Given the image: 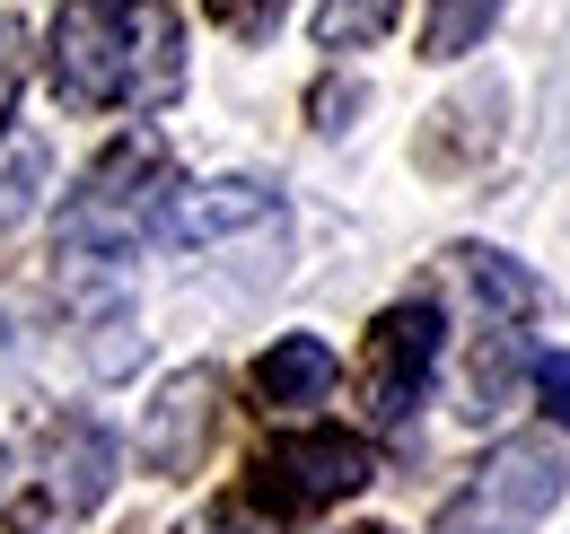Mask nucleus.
Segmentation results:
<instances>
[{
    "instance_id": "17",
    "label": "nucleus",
    "mask_w": 570,
    "mask_h": 534,
    "mask_svg": "<svg viewBox=\"0 0 570 534\" xmlns=\"http://www.w3.org/2000/svg\"><path fill=\"white\" fill-rule=\"evenodd\" d=\"M352 534H386V526H352Z\"/></svg>"
},
{
    "instance_id": "3",
    "label": "nucleus",
    "mask_w": 570,
    "mask_h": 534,
    "mask_svg": "<svg viewBox=\"0 0 570 534\" xmlns=\"http://www.w3.org/2000/svg\"><path fill=\"white\" fill-rule=\"evenodd\" d=\"M115 429L97 421V412H53L36 438H27V456L18 473L0 482V508L18 517V526H71L88 508H106V491H115Z\"/></svg>"
},
{
    "instance_id": "8",
    "label": "nucleus",
    "mask_w": 570,
    "mask_h": 534,
    "mask_svg": "<svg viewBox=\"0 0 570 534\" xmlns=\"http://www.w3.org/2000/svg\"><path fill=\"white\" fill-rule=\"evenodd\" d=\"M212 429H219V368H185L167 395L149 403L141 465L149 473H194V465H203V447H212Z\"/></svg>"
},
{
    "instance_id": "5",
    "label": "nucleus",
    "mask_w": 570,
    "mask_h": 534,
    "mask_svg": "<svg viewBox=\"0 0 570 534\" xmlns=\"http://www.w3.org/2000/svg\"><path fill=\"white\" fill-rule=\"evenodd\" d=\"M368 473H377L368 438H352V429H298V438H273V447H264L255 491H264L282 517H307V508H334V500L368 491Z\"/></svg>"
},
{
    "instance_id": "14",
    "label": "nucleus",
    "mask_w": 570,
    "mask_h": 534,
    "mask_svg": "<svg viewBox=\"0 0 570 534\" xmlns=\"http://www.w3.org/2000/svg\"><path fill=\"white\" fill-rule=\"evenodd\" d=\"M282 9L289 0H212V18L228 27V36H246V44H264V36L282 27Z\"/></svg>"
},
{
    "instance_id": "13",
    "label": "nucleus",
    "mask_w": 570,
    "mask_h": 534,
    "mask_svg": "<svg viewBox=\"0 0 570 534\" xmlns=\"http://www.w3.org/2000/svg\"><path fill=\"white\" fill-rule=\"evenodd\" d=\"M185 534H289V517L264 500V491H255V482H246V491H228L219 508H203Z\"/></svg>"
},
{
    "instance_id": "9",
    "label": "nucleus",
    "mask_w": 570,
    "mask_h": 534,
    "mask_svg": "<svg viewBox=\"0 0 570 534\" xmlns=\"http://www.w3.org/2000/svg\"><path fill=\"white\" fill-rule=\"evenodd\" d=\"M334 377H343V359L325 350L316 334H282L264 359H255V395L273 403V412H298V403H325L334 395Z\"/></svg>"
},
{
    "instance_id": "4",
    "label": "nucleus",
    "mask_w": 570,
    "mask_h": 534,
    "mask_svg": "<svg viewBox=\"0 0 570 534\" xmlns=\"http://www.w3.org/2000/svg\"><path fill=\"white\" fill-rule=\"evenodd\" d=\"M570 491V456L553 438H500L474 482L439 508V534H535Z\"/></svg>"
},
{
    "instance_id": "2",
    "label": "nucleus",
    "mask_w": 570,
    "mask_h": 534,
    "mask_svg": "<svg viewBox=\"0 0 570 534\" xmlns=\"http://www.w3.org/2000/svg\"><path fill=\"white\" fill-rule=\"evenodd\" d=\"M176 194V149L132 123L124 140L97 149V167L79 176V194L53 210V255L62 264H124L141 237H158V210Z\"/></svg>"
},
{
    "instance_id": "7",
    "label": "nucleus",
    "mask_w": 570,
    "mask_h": 534,
    "mask_svg": "<svg viewBox=\"0 0 570 534\" xmlns=\"http://www.w3.org/2000/svg\"><path fill=\"white\" fill-rule=\"evenodd\" d=\"M282 219V194L255 185V176H219V185H176L167 210H158V237L167 246H219V237H246V228H273Z\"/></svg>"
},
{
    "instance_id": "12",
    "label": "nucleus",
    "mask_w": 570,
    "mask_h": 534,
    "mask_svg": "<svg viewBox=\"0 0 570 534\" xmlns=\"http://www.w3.org/2000/svg\"><path fill=\"white\" fill-rule=\"evenodd\" d=\"M509 0H430V27H422V53L430 62H456V53H474L483 36H492V18Z\"/></svg>"
},
{
    "instance_id": "10",
    "label": "nucleus",
    "mask_w": 570,
    "mask_h": 534,
    "mask_svg": "<svg viewBox=\"0 0 570 534\" xmlns=\"http://www.w3.org/2000/svg\"><path fill=\"white\" fill-rule=\"evenodd\" d=\"M456 264H465L474 298L492 307L500 325H527V316H544V307H553V289L518 264V255H500V246H456Z\"/></svg>"
},
{
    "instance_id": "6",
    "label": "nucleus",
    "mask_w": 570,
    "mask_h": 534,
    "mask_svg": "<svg viewBox=\"0 0 570 534\" xmlns=\"http://www.w3.org/2000/svg\"><path fill=\"white\" fill-rule=\"evenodd\" d=\"M439 342H448V325H439L430 298H404V307L377 316V334H368V412H377V421H413V412H422Z\"/></svg>"
},
{
    "instance_id": "11",
    "label": "nucleus",
    "mask_w": 570,
    "mask_h": 534,
    "mask_svg": "<svg viewBox=\"0 0 570 534\" xmlns=\"http://www.w3.org/2000/svg\"><path fill=\"white\" fill-rule=\"evenodd\" d=\"M395 18H404V0H316V44L325 53H368V44L395 36Z\"/></svg>"
},
{
    "instance_id": "16",
    "label": "nucleus",
    "mask_w": 570,
    "mask_h": 534,
    "mask_svg": "<svg viewBox=\"0 0 570 534\" xmlns=\"http://www.w3.org/2000/svg\"><path fill=\"white\" fill-rule=\"evenodd\" d=\"M18 44H27V27L0 18V123H9V97H18V79H27V53H18Z\"/></svg>"
},
{
    "instance_id": "1",
    "label": "nucleus",
    "mask_w": 570,
    "mask_h": 534,
    "mask_svg": "<svg viewBox=\"0 0 570 534\" xmlns=\"http://www.w3.org/2000/svg\"><path fill=\"white\" fill-rule=\"evenodd\" d=\"M45 70L79 115H158L185 88V27L167 0H62Z\"/></svg>"
},
{
    "instance_id": "15",
    "label": "nucleus",
    "mask_w": 570,
    "mask_h": 534,
    "mask_svg": "<svg viewBox=\"0 0 570 534\" xmlns=\"http://www.w3.org/2000/svg\"><path fill=\"white\" fill-rule=\"evenodd\" d=\"M527 368H535V395H544V412L570 429V350H535Z\"/></svg>"
}]
</instances>
